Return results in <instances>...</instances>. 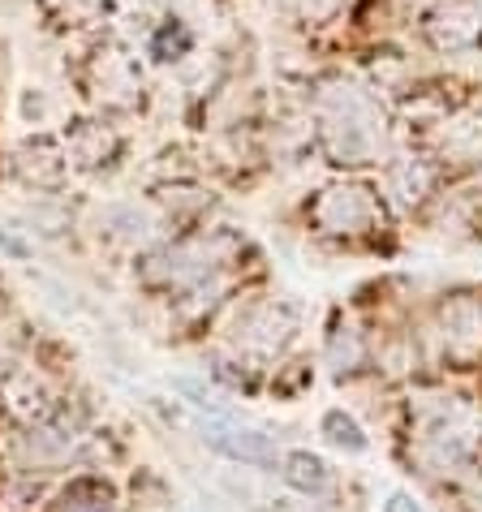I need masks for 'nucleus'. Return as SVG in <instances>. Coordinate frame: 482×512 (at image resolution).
<instances>
[{"instance_id":"obj_1","label":"nucleus","mask_w":482,"mask_h":512,"mask_svg":"<svg viewBox=\"0 0 482 512\" xmlns=\"http://www.w3.org/2000/svg\"><path fill=\"white\" fill-rule=\"evenodd\" d=\"M315 134L319 147L340 168H366L388 160L392 147V121L379 95L362 82L336 78L315 99Z\"/></svg>"},{"instance_id":"obj_2","label":"nucleus","mask_w":482,"mask_h":512,"mask_svg":"<svg viewBox=\"0 0 482 512\" xmlns=\"http://www.w3.org/2000/svg\"><path fill=\"white\" fill-rule=\"evenodd\" d=\"M414 414V457L427 465V474H452L465 461H474L482 444V418L461 396H422L409 405Z\"/></svg>"},{"instance_id":"obj_3","label":"nucleus","mask_w":482,"mask_h":512,"mask_svg":"<svg viewBox=\"0 0 482 512\" xmlns=\"http://www.w3.org/2000/svg\"><path fill=\"white\" fill-rule=\"evenodd\" d=\"M310 229L323 237H366L384 224V198L371 186H358V181H332L315 194V203L306 207Z\"/></svg>"},{"instance_id":"obj_4","label":"nucleus","mask_w":482,"mask_h":512,"mask_svg":"<svg viewBox=\"0 0 482 512\" xmlns=\"http://www.w3.org/2000/svg\"><path fill=\"white\" fill-rule=\"evenodd\" d=\"M431 336H435L439 362L457 366V371L478 366L482 362V293L478 289L448 293L435 310Z\"/></svg>"},{"instance_id":"obj_5","label":"nucleus","mask_w":482,"mask_h":512,"mask_svg":"<svg viewBox=\"0 0 482 512\" xmlns=\"http://www.w3.org/2000/svg\"><path fill=\"white\" fill-rule=\"evenodd\" d=\"M87 95L95 99L99 108H112V112H125L143 99L147 82H143V65L138 56L121 44H99L91 56H87Z\"/></svg>"},{"instance_id":"obj_6","label":"nucleus","mask_w":482,"mask_h":512,"mask_svg":"<svg viewBox=\"0 0 482 512\" xmlns=\"http://www.w3.org/2000/svg\"><path fill=\"white\" fill-rule=\"evenodd\" d=\"M297 332V310L285 302H250L246 310H237V319L229 327L233 345L246 353V358L272 362L289 349V340Z\"/></svg>"},{"instance_id":"obj_7","label":"nucleus","mask_w":482,"mask_h":512,"mask_svg":"<svg viewBox=\"0 0 482 512\" xmlns=\"http://www.w3.org/2000/svg\"><path fill=\"white\" fill-rule=\"evenodd\" d=\"M198 439L211 448V452H220L224 461H237V465H254V469H272L280 465V448H276V439L259 431V426H250V422H241L233 414H203V422H198Z\"/></svg>"},{"instance_id":"obj_8","label":"nucleus","mask_w":482,"mask_h":512,"mask_svg":"<svg viewBox=\"0 0 482 512\" xmlns=\"http://www.w3.org/2000/svg\"><path fill=\"white\" fill-rule=\"evenodd\" d=\"M168 216H173V211L160 207L155 198H117V203L99 207L95 233L108 237L112 246L147 250L151 241H160V233L168 229Z\"/></svg>"},{"instance_id":"obj_9","label":"nucleus","mask_w":482,"mask_h":512,"mask_svg":"<svg viewBox=\"0 0 482 512\" xmlns=\"http://www.w3.org/2000/svg\"><path fill=\"white\" fill-rule=\"evenodd\" d=\"M422 35L439 56H465L482 48V9L474 0H448L435 5L422 22Z\"/></svg>"},{"instance_id":"obj_10","label":"nucleus","mask_w":482,"mask_h":512,"mask_svg":"<svg viewBox=\"0 0 482 512\" xmlns=\"http://www.w3.org/2000/svg\"><path fill=\"white\" fill-rule=\"evenodd\" d=\"M61 147L69 155V168H78V173H104V168H112L121 160L125 138H121L117 125L99 117V121L69 125L65 138H61Z\"/></svg>"},{"instance_id":"obj_11","label":"nucleus","mask_w":482,"mask_h":512,"mask_svg":"<svg viewBox=\"0 0 482 512\" xmlns=\"http://www.w3.org/2000/svg\"><path fill=\"white\" fill-rule=\"evenodd\" d=\"M13 173H18V181L26 190H39V194H56L69 181V155L61 142L52 138H26L18 155H13Z\"/></svg>"},{"instance_id":"obj_12","label":"nucleus","mask_w":482,"mask_h":512,"mask_svg":"<svg viewBox=\"0 0 482 512\" xmlns=\"http://www.w3.org/2000/svg\"><path fill=\"white\" fill-rule=\"evenodd\" d=\"M435 164L427 160V155H392L388 168H384V190L396 207H405V211H414L422 207L427 198L435 194Z\"/></svg>"},{"instance_id":"obj_13","label":"nucleus","mask_w":482,"mask_h":512,"mask_svg":"<svg viewBox=\"0 0 482 512\" xmlns=\"http://www.w3.org/2000/svg\"><path fill=\"white\" fill-rule=\"evenodd\" d=\"M280 474H285V482L293 491L310 495V500H323V495L336 491L332 465L323 457H315V452H289V457H280Z\"/></svg>"},{"instance_id":"obj_14","label":"nucleus","mask_w":482,"mask_h":512,"mask_svg":"<svg viewBox=\"0 0 482 512\" xmlns=\"http://www.w3.org/2000/svg\"><path fill=\"white\" fill-rule=\"evenodd\" d=\"M5 401H9L13 414L44 422L48 409H52V392H48V383L39 379V371H13L5 383Z\"/></svg>"},{"instance_id":"obj_15","label":"nucleus","mask_w":482,"mask_h":512,"mask_svg":"<svg viewBox=\"0 0 482 512\" xmlns=\"http://www.w3.org/2000/svg\"><path fill=\"white\" fill-rule=\"evenodd\" d=\"M52 512H117V491L104 478H74L56 495Z\"/></svg>"},{"instance_id":"obj_16","label":"nucleus","mask_w":482,"mask_h":512,"mask_svg":"<svg viewBox=\"0 0 482 512\" xmlns=\"http://www.w3.org/2000/svg\"><path fill=\"white\" fill-rule=\"evenodd\" d=\"M328 366H332L336 379L358 375L366 366V340H362V332L353 323H336L328 332Z\"/></svg>"},{"instance_id":"obj_17","label":"nucleus","mask_w":482,"mask_h":512,"mask_svg":"<svg viewBox=\"0 0 482 512\" xmlns=\"http://www.w3.org/2000/svg\"><path fill=\"white\" fill-rule=\"evenodd\" d=\"M147 48L155 61H181V56H190L194 52V31L181 18H164V22H155L151 26V39H147Z\"/></svg>"},{"instance_id":"obj_18","label":"nucleus","mask_w":482,"mask_h":512,"mask_svg":"<svg viewBox=\"0 0 482 512\" xmlns=\"http://www.w3.org/2000/svg\"><path fill=\"white\" fill-rule=\"evenodd\" d=\"M444 155H457V160H482V117L444 121Z\"/></svg>"},{"instance_id":"obj_19","label":"nucleus","mask_w":482,"mask_h":512,"mask_svg":"<svg viewBox=\"0 0 482 512\" xmlns=\"http://www.w3.org/2000/svg\"><path fill=\"white\" fill-rule=\"evenodd\" d=\"M323 439L340 452H366V431L345 409H328V414H323Z\"/></svg>"},{"instance_id":"obj_20","label":"nucleus","mask_w":482,"mask_h":512,"mask_svg":"<svg viewBox=\"0 0 482 512\" xmlns=\"http://www.w3.org/2000/svg\"><path fill=\"white\" fill-rule=\"evenodd\" d=\"M297 13H302L306 22H332L340 9H345V0H293Z\"/></svg>"},{"instance_id":"obj_21","label":"nucleus","mask_w":482,"mask_h":512,"mask_svg":"<svg viewBox=\"0 0 482 512\" xmlns=\"http://www.w3.org/2000/svg\"><path fill=\"white\" fill-rule=\"evenodd\" d=\"M61 9L69 18H95L99 9H108V0H61Z\"/></svg>"},{"instance_id":"obj_22","label":"nucleus","mask_w":482,"mask_h":512,"mask_svg":"<svg viewBox=\"0 0 482 512\" xmlns=\"http://www.w3.org/2000/svg\"><path fill=\"white\" fill-rule=\"evenodd\" d=\"M384 512H427V508H422V504L414 500V495L392 491V495H388V504H384Z\"/></svg>"},{"instance_id":"obj_23","label":"nucleus","mask_w":482,"mask_h":512,"mask_svg":"<svg viewBox=\"0 0 482 512\" xmlns=\"http://www.w3.org/2000/svg\"><path fill=\"white\" fill-rule=\"evenodd\" d=\"M474 461H478V469H482V444H478V452H474Z\"/></svg>"}]
</instances>
